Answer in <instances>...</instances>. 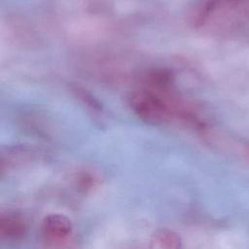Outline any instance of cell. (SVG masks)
Segmentation results:
<instances>
[{
	"label": "cell",
	"mask_w": 249,
	"mask_h": 249,
	"mask_svg": "<svg viewBox=\"0 0 249 249\" xmlns=\"http://www.w3.org/2000/svg\"><path fill=\"white\" fill-rule=\"evenodd\" d=\"M249 19V0H208L198 11L196 24L231 30Z\"/></svg>",
	"instance_id": "1"
},
{
	"label": "cell",
	"mask_w": 249,
	"mask_h": 249,
	"mask_svg": "<svg viewBox=\"0 0 249 249\" xmlns=\"http://www.w3.org/2000/svg\"><path fill=\"white\" fill-rule=\"evenodd\" d=\"M72 230L73 224L67 216L59 213L50 214L42 223V239L48 245H57L70 236Z\"/></svg>",
	"instance_id": "2"
},
{
	"label": "cell",
	"mask_w": 249,
	"mask_h": 249,
	"mask_svg": "<svg viewBox=\"0 0 249 249\" xmlns=\"http://www.w3.org/2000/svg\"><path fill=\"white\" fill-rule=\"evenodd\" d=\"M1 235L8 239H18L27 231V223L18 214H7L0 221Z\"/></svg>",
	"instance_id": "3"
},
{
	"label": "cell",
	"mask_w": 249,
	"mask_h": 249,
	"mask_svg": "<svg viewBox=\"0 0 249 249\" xmlns=\"http://www.w3.org/2000/svg\"><path fill=\"white\" fill-rule=\"evenodd\" d=\"M148 249H182V240L175 231L160 229L153 233Z\"/></svg>",
	"instance_id": "4"
}]
</instances>
